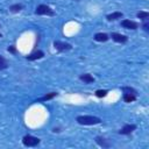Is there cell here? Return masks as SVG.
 <instances>
[{
  "label": "cell",
  "mask_w": 149,
  "mask_h": 149,
  "mask_svg": "<svg viewBox=\"0 0 149 149\" xmlns=\"http://www.w3.org/2000/svg\"><path fill=\"white\" fill-rule=\"evenodd\" d=\"M76 121L83 126H94L101 123V119L94 115H79L77 116Z\"/></svg>",
  "instance_id": "1"
},
{
  "label": "cell",
  "mask_w": 149,
  "mask_h": 149,
  "mask_svg": "<svg viewBox=\"0 0 149 149\" xmlns=\"http://www.w3.org/2000/svg\"><path fill=\"white\" fill-rule=\"evenodd\" d=\"M35 14L36 15H49V16H54L55 13L52 10V8L48 5H38L35 9Z\"/></svg>",
  "instance_id": "2"
},
{
  "label": "cell",
  "mask_w": 149,
  "mask_h": 149,
  "mask_svg": "<svg viewBox=\"0 0 149 149\" xmlns=\"http://www.w3.org/2000/svg\"><path fill=\"white\" fill-rule=\"evenodd\" d=\"M40 142H41V140L33 135H24L22 139V143L24 147H36L40 144Z\"/></svg>",
  "instance_id": "3"
},
{
  "label": "cell",
  "mask_w": 149,
  "mask_h": 149,
  "mask_svg": "<svg viewBox=\"0 0 149 149\" xmlns=\"http://www.w3.org/2000/svg\"><path fill=\"white\" fill-rule=\"evenodd\" d=\"M54 48L59 51V52H63V51H68V50H71L72 49V45L70 43H66V42H62V41H55L54 42Z\"/></svg>",
  "instance_id": "4"
},
{
  "label": "cell",
  "mask_w": 149,
  "mask_h": 149,
  "mask_svg": "<svg viewBox=\"0 0 149 149\" xmlns=\"http://www.w3.org/2000/svg\"><path fill=\"white\" fill-rule=\"evenodd\" d=\"M135 129H136V125H134V123H127V125H125V126L119 130V134H121V135H129V134H132Z\"/></svg>",
  "instance_id": "5"
},
{
  "label": "cell",
  "mask_w": 149,
  "mask_h": 149,
  "mask_svg": "<svg viewBox=\"0 0 149 149\" xmlns=\"http://www.w3.org/2000/svg\"><path fill=\"white\" fill-rule=\"evenodd\" d=\"M121 26H122L123 28H126V29H132V30H135V29L139 28L137 22L132 21V20H128V19L122 20V21H121Z\"/></svg>",
  "instance_id": "6"
},
{
  "label": "cell",
  "mask_w": 149,
  "mask_h": 149,
  "mask_svg": "<svg viewBox=\"0 0 149 149\" xmlns=\"http://www.w3.org/2000/svg\"><path fill=\"white\" fill-rule=\"evenodd\" d=\"M95 143L98 146H100L101 148H111L112 147V142L109 140H107L106 137H102V136H97L95 137Z\"/></svg>",
  "instance_id": "7"
},
{
  "label": "cell",
  "mask_w": 149,
  "mask_h": 149,
  "mask_svg": "<svg viewBox=\"0 0 149 149\" xmlns=\"http://www.w3.org/2000/svg\"><path fill=\"white\" fill-rule=\"evenodd\" d=\"M109 37H112V40L114 42H116V43H126L128 41V37L126 35L119 34V33H112Z\"/></svg>",
  "instance_id": "8"
},
{
  "label": "cell",
  "mask_w": 149,
  "mask_h": 149,
  "mask_svg": "<svg viewBox=\"0 0 149 149\" xmlns=\"http://www.w3.org/2000/svg\"><path fill=\"white\" fill-rule=\"evenodd\" d=\"M43 57H44V52H43L42 50H36V51L31 52L30 55H28L26 58H27L28 61H36V59H41V58H43Z\"/></svg>",
  "instance_id": "9"
},
{
  "label": "cell",
  "mask_w": 149,
  "mask_h": 149,
  "mask_svg": "<svg viewBox=\"0 0 149 149\" xmlns=\"http://www.w3.org/2000/svg\"><path fill=\"white\" fill-rule=\"evenodd\" d=\"M57 92H50V93H47V94H44L43 97H41V98H38L37 100H36V102L38 101V102H42V101H48V100H51V99H54L55 97H57Z\"/></svg>",
  "instance_id": "10"
},
{
  "label": "cell",
  "mask_w": 149,
  "mask_h": 149,
  "mask_svg": "<svg viewBox=\"0 0 149 149\" xmlns=\"http://www.w3.org/2000/svg\"><path fill=\"white\" fill-rule=\"evenodd\" d=\"M93 38H94L97 42H106V41L109 40V36H108L106 33H97Z\"/></svg>",
  "instance_id": "11"
},
{
  "label": "cell",
  "mask_w": 149,
  "mask_h": 149,
  "mask_svg": "<svg viewBox=\"0 0 149 149\" xmlns=\"http://www.w3.org/2000/svg\"><path fill=\"white\" fill-rule=\"evenodd\" d=\"M122 16H123V13H122V12H113V13L108 14V15L106 16V19H107L108 21H115V20H118V19H121Z\"/></svg>",
  "instance_id": "12"
},
{
  "label": "cell",
  "mask_w": 149,
  "mask_h": 149,
  "mask_svg": "<svg viewBox=\"0 0 149 149\" xmlns=\"http://www.w3.org/2000/svg\"><path fill=\"white\" fill-rule=\"evenodd\" d=\"M79 79H80L81 81H84L85 84H91V83L94 81V78H93L90 73H83V74H80V76H79Z\"/></svg>",
  "instance_id": "13"
},
{
  "label": "cell",
  "mask_w": 149,
  "mask_h": 149,
  "mask_svg": "<svg viewBox=\"0 0 149 149\" xmlns=\"http://www.w3.org/2000/svg\"><path fill=\"white\" fill-rule=\"evenodd\" d=\"M122 99H123L125 102H133V101L136 100V95L135 94H129V93H123Z\"/></svg>",
  "instance_id": "14"
},
{
  "label": "cell",
  "mask_w": 149,
  "mask_h": 149,
  "mask_svg": "<svg viewBox=\"0 0 149 149\" xmlns=\"http://www.w3.org/2000/svg\"><path fill=\"white\" fill-rule=\"evenodd\" d=\"M22 9H23V6H22L21 3H14V5L9 6V10H10L12 13H19V12L22 10Z\"/></svg>",
  "instance_id": "15"
},
{
  "label": "cell",
  "mask_w": 149,
  "mask_h": 149,
  "mask_svg": "<svg viewBox=\"0 0 149 149\" xmlns=\"http://www.w3.org/2000/svg\"><path fill=\"white\" fill-rule=\"evenodd\" d=\"M136 16H137V19L144 21V20H148V19H149V13H148V12H144V10H140V12L136 14Z\"/></svg>",
  "instance_id": "16"
},
{
  "label": "cell",
  "mask_w": 149,
  "mask_h": 149,
  "mask_svg": "<svg viewBox=\"0 0 149 149\" xmlns=\"http://www.w3.org/2000/svg\"><path fill=\"white\" fill-rule=\"evenodd\" d=\"M121 91H122L123 93H129V94H135V95H137L136 90L133 88V87H129V86H123V87H121Z\"/></svg>",
  "instance_id": "17"
},
{
  "label": "cell",
  "mask_w": 149,
  "mask_h": 149,
  "mask_svg": "<svg viewBox=\"0 0 149 149\" xmlns=\"http://www.w3.org/2000/svg\"><path fill=\"white\" fill-rule=\"evenodd\" d=\"M94 94L98 98H104V97H106L108 94V90H97Z\"/></svg>",
  "instance_id": "18"
},
{
  "label": "cell",
  "mask_w": 149,
  "mask_h": 149,
  "mask_svg": "<svg viewBox=\"0 0 149 149\" xmlns=\"http://www.w3.org/2000/svg\"><path fill=\"white\" fill-rule=\"evenodd\" d=\"M7 66H8L7 61L5 59V57H3V56H1V55H0V70H5Z\"/></svg>",
  "instance_id": "19"
},
{
  "label": "cell",
  "mask_w": 149,
  "mask_h": 149,
  "mask_svg": "<svg viewBox=\"0 0 149 149\" xmlns=\"http://www.w3.org/2000/svg\"><path fill=\"white\" fill-rule=\"evenodd\" d=\"M142 28H143V30H144L146 33H149V22H148V20H144V21H143Z\"/></svg>",
  "instance_id": "20"
},
{
  "label": "cell",
  "mask_w": 149,
  "mask_h": 149,
  "mask_svg": "<svg viewBox=\"0 0 149 149\" xmlns=\"http://www.w3.org/2000/svg\"><path fill=\"white\" fill-rule=\"evenodd\" d=\"M7 51L10 52V54H16V48H15V45H9V47L7 48Z\"/></svg>",
  "instance_id": "21"
},
{
  "label": "cell",
  "mask_w": 149,
  "mask_h": 149,
  "mask_svg": "<svg viewBox=\"0 0 149 149\" xmlns=\"http://www.w3.org/2000/svg\"><path fill=\"white\" fill-rule=\"evenodd\" d=\"M0 37H1V34H0Z\"/></svg>",
  "instance_id": "22"
}]
</instances>
